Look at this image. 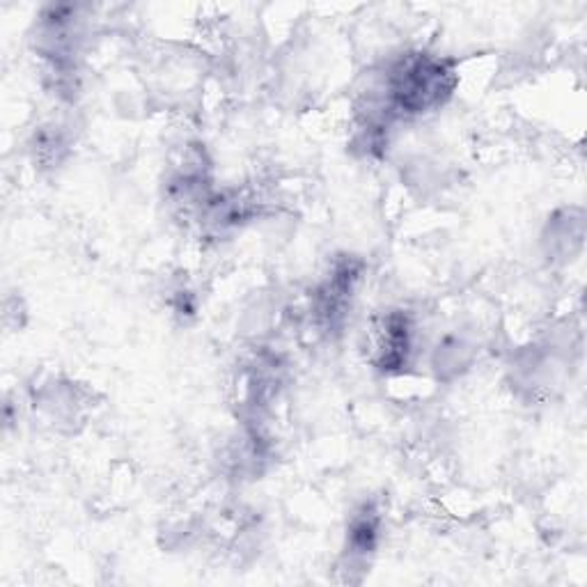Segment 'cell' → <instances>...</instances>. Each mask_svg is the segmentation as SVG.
Segmentation results:
<instances>
[{
    "label": "cell",
    "mask_w": 587,
    "mask_h": 587,
    "mask_svg": "<svg viewBox=\"0 0 587 587\" xmlns=\"http://www.w3.org/2000/svg\"><path fill=\"white\" fill-rule=\"evenodd\" d=\"M457 85L454 69L440 58L418 54L402 58L388 73V115H421L444 106Z\"/></svg>",
    "instance_id": "6da1fadb"
},
{
    "label": "cell",
    "mask_w": 587,
    "mask_h": 587,
    "mask_svg": "<svg viewBox=\"0 0 587 587\" xmlns=\"http://www.w3.org/2000/svg\"><path fill=\"white\" fill-rule=\"evenodd\" d=\"M413 347V326L406 314H390L381 339V370H400L406 365Z\"/></svg>",
    "instance_id": "7a4b0ae2"
},
{
    "label": "cell",
    "mask_w": 587,
    "mask_h": 587,
    "mask_svg": "<svg viewBox=\"0 0 587 587\" xmlns=\"http://www.w3.org/2000/svg\"><path fill=\"white\" fill-rule=\"evenodd\" d=\"M381 534V514L375 505H362L349 523L347 549L354 557L372 555Z\"/></svg>",
    "instance_id": "3957f363"
}]
</instances>
